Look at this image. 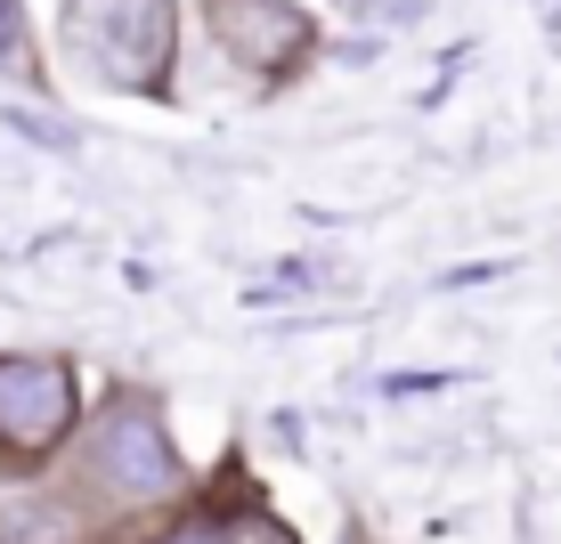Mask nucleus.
Instances as JSON below:
<instances>
[{"instance_id": "nucleus-4", "label": "nucleus", "mask_w": 561, "mask_h": 544, "mask_svg": "<svg viewBox=\"0 0 561 544\" xmlns=\"http://www.w3.org/2000/svg\"><path fill=\"white\" fill-rule=\"evenodd\" d=\"M187 25L204 33L211 57L253 99H277V90L309 82V66L325 49V25L309 0H187Z\"/></svg>"}, {"instance_id": "nucleus-6", "label": "nucleus", "mask_w": 561, "mask_h": 544, "mask_svg": "<svg viewBox=\"0 0 561 544\" xmlns=\"http://www.w3.org/2000/svg\"><path fill=\"white\" fill-rule=\"evenodd\" d=\"M0 544H114V536L57 479H33V488H9V504H0Z\"/></svg>"}, {"instance_id": "nucleus-7", "label": "nucleus", "mask_w": 561, "mask_h": 544, "mask_svg": "<svg viewBox=\"0 0 561 544\" xmlns=\"http://www.w3.org/2000/svg\"><path fill=\"white\" fill-rule=\"evenodd\" d=\"M0 73H9V82H25V90H42V82H49V66H42V42H33V16H25V0H0Z\"/></svg>"}, {"instance_id": "nucleus-5", "label": "nucleus", "mask_w": 561, "mask_h": 544, "mask_svg": "<svg viewBox=\"0 0 561 544\" xmlns=\"http://www.w3.org/2000/svg\"><path fill=\"white\" fill-rule=\"evenodd\" d=\"M130 544H309V536L294 529V512L268 496V479L253 463L220 455L211 472H196V488L171 504L163 520H147Z\"/></svg>"}, {"instance_id": "nucleus-3", "label": "nucleus", "mask_w": 561, "mask_h": 544, "mask_svg": "<svg viewBox=\"0 0 561 544\" xmlns=\"http://www.w3.org/2000/svg\"><path fill=\"white\" fill-rule=\"evenodd\" d=\"M90 415V382L66 349H0V488L57 472Z\"/></svg>"}, {"instance_id": "nucleus-8", "label": "nucleus", "mask_w": 561, "mask_h": 544, "mask_svg": "<svg viewBox=\"0 0 561 544\" xmlns=\"http://www.w3.org/2000/svg\"><path fill=\"white\" fill-rule=\"evenodd\" d=\"M351 544H366V536H351Z\"/></svg>"}, {"instance_id": "nucleus-2", "label": "nucleus", "mask_w": 561, "mask_h": 544, "mask_svg": "<svg viewBox=\"0 0 561 544\" xmlns=\"http://www.w3.org/2000/svg\"><path fill=\"white\" fill-rule=\"evenodd\" d=\"M57 57L90 90L171 106L187 57V0H57Z\"/></svg>"}, {"instance_id": "nucleus-1", "label": "nucleus", "mask_w": 561, "mask_h": 544, "mask_svg": "<svg viewBox=\"0 0 561 544\" xmlns=\"http://www.w3.org/2000/svg\"><path fill=\"white\" fill-rule=\"evenodd\" d=\"M57 488L82 504L106 536H139L147 520H163L171 504L196 488V463H187L180 431H171V406L147 382H114L90 398L73 447L57 455Z\"/></svg>"}]
</instances>
